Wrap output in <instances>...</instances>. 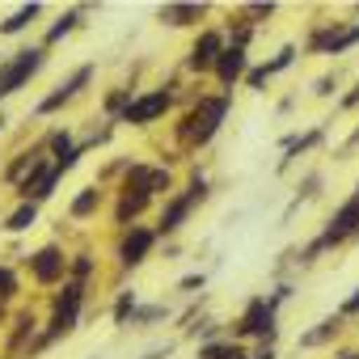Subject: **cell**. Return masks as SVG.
I'll use <instances>...</instances> for the list:
<instances>
[{
    "instance_id": "cell-1",
    "label": "cell",
    "mask_w": 359,
    "mask_h": 359,
    "mask_svg": "<svg viewBox=\"0 0 359 359\" xmlns=\"http://www.w3.org/2000/svg\"><path fill=\"white\" fill-rule=\"evenodd\" d=\"M224 114H229V93H220V97H199V106L182 118V140H187L191 148L208 144V140L220 131Z\"/></svg>"
},
{
    "instance_id": "cell-2",
    "label": "cell",
    "mask_w": 359,
    "mask_h": 359,
    "mask_svg": "<svg viewBox=\"0 0 359 359\" xmlns=\"http://www.w3.org/2000/svg\"><path fill=\"white\" fill-rule=\"evenodd\" d=\"M43 60H47V51L43 47H26V51H18L5 68H0V97H9V93H18L39 68H43Z\"/></svg>"
},
{
    "instance_id": "cell-3",
    "label": "cell",
    "mask_w": 359,
    "mask_h": 359,
    "mask_svg": "<svg viewBox=\"0 0 359 359\" xmlns=\"http://www.w3.org/2000/svg\"><path fill=\"white\" fill-rule=\"evenodd\" d=\"M169 106H173V89H152V93H144V97H131V102H127V110H123L114 123L148 127V123H156Z\"/></svg>"
},
{
    "instance_id": "cell-4",
    "label": "cell",
    "mask_w": 359,
    "mask_h": 359,
    "mask_svg": "<svg viewBox=\"0 0 359 359\" xmlns=\"http://www.w3.org/2000/svg\"><path fill=\"white\" fill-rule=\"evenodd\" d=\"M237 334L241 338H262V346H271L275 342V313L266 309V296H258V300H250L245 304V313H241V321H237Z\"/></svg>"
},
{
    "instance_id": "cell-5",
    "label": "cell",
    "mask_w": 359,
    "mask_h": 359,
    "mask_svg": "<svg viewBox=\"0 0 359 359\" xmlns=\"http://www.w3.org/2000/svg\"><path fill=\"white\" fill-rule=\"evenodd\" d=\"M89 76H93V68H89V64H81V68H76V72H72L64 85H55V93H47V97L34 106V114H55L60 106H68V102H72V97H76V93L89 85Z\"/></svg>"
},
{
    "instance_id": "cell-6",
    "label": "cell",
    "mask_w": 359,
    "mask_h": 359,
    "mask_svg": "<svg viewBox=\"0 0 359 359\" xmlns=\"http://www.w3.org/2000/svg\"><path fill=\"white\" fill-rule=\"evenodd\" d=\"M220 55H224V34L220 30H203L199 43L191 47V60L187 64H191V72H212Z\"/></svg>"
},
{
    "instance_id": "cell-7",
    "label": "cell",
    "mask_w": 359,
    "mask_h": 359,
    "mask_svg": "<svg viewBox=\"0 0 359 359\" xmlns=\"http://www.w3.org/2000/svg\"><path fill=\"white\" fill-rule=\"evenodd\" d=\"M64 271H68V258L60 245H43L39 254H30V275L39 283H55V279H64Z\"/></svg>"
},
{
    "instance_id": "cell-8",
    "label": "cell",
    "mask_w": 359,
    "mask_h": 359,
    "mask_svg": "<svg viewBox=\"0 0 359 359\" xmlns=\"http://www.w3.org/2000/svg\"><path fill=\"white\" fill-rule=\"evenodd\" d=\"M156 245V233L152 229H144V224H131L127 229V237H123V245H118V258H123V266H140L144 258H148V250Z\"/></svg>"
},
{
    "instance_id": "cell-9",
    "label": "cell",
    "mask_w": 359,
    "mask_h": 359,
    "mask_svg": "<svg viewBox=\"0 0 359 359\" xmlns=\"http://www.w3.org/2000/svg\"><path fill=\"white\" fill-rule=\"evenodd\" d=\"M245 64H250V60H245V51H241V47H224V55L216 60V68H212V72H216V81H220L224 89H233V85L245 76Z\"/></svg>"
},
{
    "instance_id": "cell-10",
    "label": "cell",
    "mask_w": 359,
    "mask_h": 359,
    "mask_svg": "<svg viewBox=\"0 0 359 359\" xmlns=\"http://www.w3.org/2000/svg\"><path fill=\"white\" fill-rule=\"evenodd\" d=\"M152 203V195L144 191V187H123V195H118V208H114V220L123 224V229H131V220L144 212Z\"/></svg>"
},
{
    "instance_id": "cell-11",
    "label": "cell",
    "mask_w": 359,
    "mask_h": 359,
    "mask_svg": "<svg viewBox=\"0 0 359 359\" xmlns=\"http://www.w3.org/2000/svg\"><path fill=\"white\" fill-rule=\"evenodd\" d=\"M81 304H85V283H76V279H72V283H64V292L55 296V304H51L55 313H51V317L76 321V317H81Z\"/></svg>"
},
{
    "instance_id": "cell-12",
    "label": "cell",
    "mask_w": 359,
    "mask_h": 359,
    "mask_svg": "<svg viewBox=\"0 0 359 359\" xmlns=\"http://www.w3.org/2000/svg\"><path fill=\"white\" fill-rule=\"evenodd\" d=\"M330 237H351V233H359V199H351V203H342L338 212H334V220H330V229H325Z\"/></svg>"
},
{
    "instance_id": "cell-13",
    "label": "cell",
    "mask_w": 359,
    "mask_h": 359,
    "mask_svg": "<svg viewBox=\"0 0 359 359\" xmlns=\"http://www.w3.org/2000/svg\"><path fill=\"white\" fill-rule=\"evenodd\" d=\"M191 199L187 195H177V199H169V208L161 212V224H156V233H177V229H182V220L191 216Z\"/></svg>"
},
{
    "instance_id": "cell-14",
    "label": "cell",
    "mask_w": 359,
    "mask_h": 359,
    "mask_svg": "<svg viewBox=\"0 0 359 359\" xmlns=\"http://www.w3.org/2000/svg\"><path fill=\"white\" fill-rule=\"evenodd\" d=\"M199 18H203V5H165L161 9L165 26H195Z\"/></svg>"
},
{
    "instance_id": "cell-15",
    "label": "cell",
    "mask_w": 359,
    "mask_h": 359,
    "mask_svg": "<svg viewBox=\"0 0 359 359\" xmlns=\"http://www.w3.org/2000/svg\"><path fill=\"white\" fill-rule=\"evenodd\" d=\"M338 330H342V317L334 313V317H325L317 330H309V334H300V346H321V342H330V338H338Z\"/></svg>"
},
{
    "instance_id": "cell-16",
    "label": "cell",
    "mask_w": 359,
    "mask_h": 359,
    "mask_svg": "<svg viewBox=\"0 0 359 359\" xmlns=\"http://www.w3.org/2000/svg\"><path fill=\"white\" fill-rule=\"evenodd\" d=\"M76 26H81V9H68V13H64V18H60V22H55L51 30H47L43 47H55V43H60V39H68V34H72Z\"/></svg>"
},
{
    "instance_id": "cell-17",
    "label": "cell",
    "mask_w": 359,
    "mask_h": 359,
    "mask_svg": "<svg viewBox=\"0 0 359 359\" xmlns=\"http://www.w3.org/2000/svg\"><path fill=\"white\" fill-rule=\"evenodd\" d=\"M97 203H102V191H97V187H85V191L72 199V208H68V212H72V220H85V216H93V212H97Z\"/></svg>"
},
{
    "instance_id": "cell-18",
    "label": "cell",
    "mask_w": 359,
    "mask_h": 359,
    "mask_svg": "<svg viewBox=\"0 0 359 359\" xmlns=\"http://www.w3.org/2000/svg\"><path fill=\"white\" fill-rule=\"evenodd\" d=\"M199 359H250V355L237 342H208V346H199Z\"/></svg>"
},
{
    "instance_id": "cell-19",
    "label": "cell",
    "mask_w": 359,
    "mask_h": 359,
    "mask_svg": "<svg viewBox=\"0 0 359 359\" xmlns=\"http://www.w3.org/2000/svg\"><path fill=\"white\" fill-rule=\"evenodd\" d=\"M39 13H43L39 5H26V9H18L13 18H5V22H0V34H22V30H26V26L39 18Z\"/></svg>"
},
{
    "instance_id": "cell-20",
    "label": "cell",
    "mask_w": 359,
    "mask_h": 359,
    "mask_svg": "<svg viewBox=\"0 0 359 359\" xmlns=\"http://www.w3.org/2000/svg\"><path fill=\"white\" fill-rule=\"evenodd\" d=\"M34 220H39V203H22V208L5 220V229H9V233H26V229H34Z\"/></svg>"
},
{
    "instance_id": "cell-21",
    "label": "cell",
    "mask_w": 359,
    "mask_h": 359,
    "mask_svg": "<svg viewBox=\"0 0 359 359\" xmlns=\"http://www.w3.org/2000/svg\"><path fill=\"white\" fill-rule=\"evenodd\" d=\"M135 292H118V300H114V325H127L131 317H135Z\"/></svg>"
},
{
    "instance_id": "cell-22",
    "label": "cell",
    "mask_w": 359,
    "mask_h": 359,
    "mask_svg": "<svg viewBox=\"0 0 359 359\" xmlns=\"http://www.w3.org/2000/svg\"><path fill=\"white\" fill-rule=\"evenodd\" d=\"M13 296H18V275H13V266H0V309H5Z\"/></svg>"
},
{
    "instance_id": "cell-23",
    "label": "cell",
    "mask_w": 359,
    "mask_h": 359,
    "mask_svg": "<svg viewBox=\"0 0 359 359\" xmlns=\"http://www.w3.org/2000/svg\"><path fill=\"white\" fill-rule=\"evenodd\" d=\"M169 187H173L169 169H148V195H165Z\"/></svg>"
},
{
    "instance_id": "cell-24",
    "label": "cell",
    "mask_w": 359,
    "mask_h": 359,
    "mask_svg": "<svg viewBox=\"0 0 359 359\" xmlns=\"http://www.w3.org/2000/svg\"><path fill=\"white\" fill-rule=\"evenodd\" d=\"M292 60H296V47L287 43V47H279V55H275V60L266 64V72L275 76V72H283V68H292Z\"/></svg>"
},
{
    "instance_id": "cell-25",
    "label": "cell",
    "mask_w": 359,
    "mask_h": 359,
    "mask_svg": "<svg viewBox=\"0 0 359 359\" xmlns=\"http://www.w3.org/2000/svg\"><path fill=\"white\" fill-rule=\"evenodd\" d=\"M72 271H76V283H85L93 275V254H76L72 258Z\"/></svg>"
},
{
    "instance_id": "cell-26",
    "label": "cell",
    "mask_w": 359,
    "mask_h": 359,
    "mask_svg": "<svg viewBox=\"0 0 359 359\" xmlns=\"http://www.w3.org/2000/svg\"><path fill=\"white\" fill-rule=\"evenodd\" d=\"M161 317H165V309H161V304H152V309H135V317H131V321L148 325V321H161Z\"/></svg>"
},
{
    "instance_id": "cell-27",
    "label": "cell",
    "mask_w": 359,
    "mask_h": 359,
    "mask_svg": "<svg viewBox=\"0 0 359 359\" xmlns=\"http://www.w3.org/2000/svg\"><path fill=\"white\" fill-rule=\"evenodd\" d=\"M355 313H359V287H355V292H351V296L342 300V309H338V317H355Z\"/></svg>"
},
{
    "instance_id": "cell-28",
    "label": "cell",
    "mask_w": 359,
    "mask_h": 359,
    "mask_svg": "<svg viewBox=\"0 0 359 359\" xmlns=\"http://www.w3.org/2000/svg\"><path fill=\"white\" fill-rule=\"evenodd\" d=\"M313 93H317V97H325V93H334V76H321V81H317V89H313Z\"/></svg>"
},
{
    "instance_id": "cell-29",
    "label": "cell",
    "mask_w": 359,
    "mask_h": 359,
    "mask_svg": "<svg viewBox=\"0 0 359 359\" xmlns=\"http://www.w3.org/2000/svg\"><path fill=\"white\" fill-rule=\"evenodd\" d=\"M275 13V5H250V18H271Z\"/></svg>"
},
{
    "instance_id": "cell-30",
    "label": "cell",
    "mask_w": 359,
    "mask_h": 359,
    "mask_svg": "<svg viewBox=\"0 0 359 359\" xmlns=\"http://www.w3.org/2000/svg\"><path fill=\"white\" fill-rule=\"evenodd\" d=\"M182 287H187V292H191V287H203V275H187V279H182Z\"/></svg>"
},
{
    "instance_id": "cell-31",
    "label": "cell",
    "mask_w": 359,
    "mask_h": 359,
    "mask_svg": "<svg viewBox=\"0 0 359 359\" xmlns=\"http://www.w3.org/2000/svg\"><path fill=\"white\" fill-rule=\"evenodd\" d=\"M355 102H359V85H355V89H351V93H346V97H342V110H351V106H355Z\"/></svg>"
},
{
    "instance_id": "cell-32",
    "label": "cell",
    "mask_w": 359,
    "mask_h": 359,
    "mask_svg": "<svg viewBox=\"0 0 359 359\" xmlns=\"http://www.w3.org/2000/svg\"><path fill=\"white\" fill-rule=\"evenodd\" d=\"M254 359H275V351H271V346H262V351H258Z\"/></svg>"
},
{
    "instance_id": "cell-33",
    "label": "cell",
    "mask_w": 359,
    "mask_h": 359,
    "mask_svg": "<svg viewBox=\"0 0 359 359\" xmlns=\"http://www.w3.org/2000/svg\"><path fill=\"white\" fill-rule=\"evenodd\" d=\"M338 359H359V351H346V355H338Z\"/></svg>"
},
{
    "instance_id": "cell-34",
    "label": "cell",
    "mask_w": 359,
    "mask_h": 359,
    "mask_svg": "<svg viewBox=\"0 0 359 359\" xmlns=\"http://www.w3.org/2000/svg\"><path fill=\"white\" fill-rule=\"evenodd\" d=\"M0 131H5V114H0Z\"/></svg>"
},
{
    "instance_id": "cell-35",
    "label": "cell",
    "mask_w": 359,
    "mask_h": 359,
    "mask_svg": "<svg viewBox=\"0 0 359 359\" xmlns=\"http://www.w3.org/2000/svg\"><path fill=\"white\" fill-rule=\"evenodd\" d=\"M0 321H5V309H0Z\"/></svg>"
},
{
    "instance_id": "cell-36",
    "label": "cell",
    "mask_w": 359,
    "mask_h": 359,
    "mask_svg": "<svg viewBox=\"0 0 359 359\" xmlns=\"http://www.w3.org/2000/svg\"><path fill=\"white\" fill-rule=\"evenodd\" d=\"M355 199H359V187H355Z\"/></svg>"
},
{
    "instance_id": "cell-37",
    "label": "cell",
    "mask_w": 359,
    "mask_h": 359,
    "mask_svg": "<svg viewBox=\"0 0 359 359\" xmlns=\"http://www.w3.org/2000/svg\"><path fill=\"white\" fill-rule=\"evenodd\" d=\"M355 140H359V131H355Z\"/></svg>"
}]
</instances>
